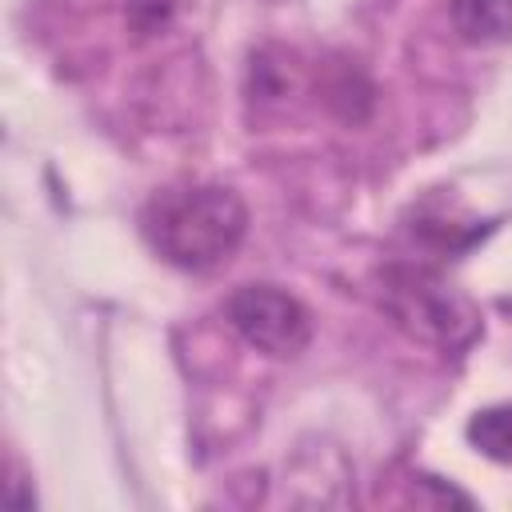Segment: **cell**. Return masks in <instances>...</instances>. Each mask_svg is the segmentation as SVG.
<instances>
[{
  "instance_id": "6da1fadb",
  "label": "cell",
  "mask_w": 512,
  "mask_h": 512,
  "mask_svg": "<svg viewBox=\"0 0 512 512\" xmlns=\"http://www.w3.org/2000/svg\"><path fill=\"white\" fill-rule=\"evenodd\" d=\"M144 232L168 264L184 272H212L244 244L248 208L224 184L160 192L144 212Z\"/></svg>"
},
{
  "instance_id": "7a4b0ae2",
  "label": "cell",
  "mask_w": 512,
  "mask_h": 512,
  "mask_svg": "<svg viewBox=\"0 0 512 512\" xmlns=\"http://www.w3.org/2000/svg\"><path fill=\"white\" fill-rule=\"evenodd\" d=\"M380 304L396 328L440 352H464L484 332L476 304L432 268H412V264L384 268Z\"/></svg>"
},
{
  "instance_id": "3957f363",
  "label": "cell",
  "mask_w": 512,
  "mask_h": 512,
  "mask_svg": "<svg viewBox=\"0 0 512 512\" xmlns=\"http://www.w3.org/2000/svg\"><path fill=\"white\" fill-rule=\"evenodd\" d=\"M228 324L264 356H300L312 340V312L276 284H244L224 304Z\"/></svg>"
},
{
  "instance_id": "277c9868",
  "label": "cell",
  "mask_w": 512,
  "mask_h": 512,
  "mask_svg": "<svg viewBox=\"0 0 512 512\" xmlns=\"http://www.w3.org/2000/svg\"><path fill=\"white\" fill-rule=\"evenodd\" d=\"M452 24L468 44L512 40V0H452Z\"/></svg>"
},
{
  "instance_id": "5b68a950",
  "label": "cell",
  "mask_w": 512,
  "mask_h": 512,
  "mask_svg": "<svg viewBox=\"0 0 512 512\" xmlns=\"http://www.w3.org/2000/svg\"><path fill=\"white\" fill-rule=\"evenodd\" d=\"M320 96H324V104H328L344 124H360V120L368 116V108H372V84H368L364 72L352 68V64L328 68V76H324V84H320Z\"/></svg>"
},
{
  "instance_id": "8992f818",
  "label": "cell",
  "mask_w": 512,
  "mask_h": 512,
  "mask_svg": "<svg viewBox=\"0 0 512 512\" xmlns=\"http://www.w3.org/2000/svg\"><path fill=\"white\" fill-rule=\"evenodd\" d=\"M468 440H472V448H480L488 460L512 464V400L492 404V408H480V412L468 420Z\"/></svg>"
},
{
  "instance_id": "52a82bcc",
  "label": "cell",
  "mask_w": 512,
  "mask_h": 512,
  "mask_svg": "<svg viewBox=\"0 0 512 512\" xmlns=\"http://www.w3.org/2000/svg\"><path fill=\"white\" fill-rule=\"evenodd\" d=\"M300 88V64L292 52H280V60H268V48L252 56V96L260 100H284Z\"/></svg>"
},
{
  "instance_id": "ba28073f",
  "label": "cell",
  "mask_w": 512,
  "mask_h": 512,
  "mask_svg": "<svg viewBox=\"0 0 512 512\" xmlns=\"http://www.w3.org/2000/svg\"><path fill=\"white\" fill-rule=\"evenodd\" d=\"M128 24L140 36H152V32L168 28L172 24V0H132L128 4Z\"/></svg>"
}]
</instances>
